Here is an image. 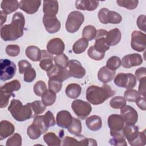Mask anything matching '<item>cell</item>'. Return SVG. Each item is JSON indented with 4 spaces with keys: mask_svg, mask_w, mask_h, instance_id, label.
<instances>
[{
    "mask_svg": "<svg viewBox=\"0 0 146 146\" xmlns=\"http://www.w3.org/2000/svg\"><path fill=\"white\" fill-rule=\"evenodd\" d=\"M25 19L21 12L15 13L11 22L5 25L1 28V36L5 41H14L21 38L23 35Z\"/></svg>",
    "mask_w": 146,
    "mask_h": 146,
    "instance_id": "cell-1",
    "label": "cell"
},
{
    "mask_svg": "<svg viewBox=\"0 0 146 146\" xmlns=\"http://www.w3.org/2000/svg\"><path fill=\"white\" fill-rule=\"evenodd\" d=\"M115 93V91L109 85L104 84L102 87L92 85L89 86L87 89L86 97L91 104L99 105L113 96Z\"/></svg>",
    "mask_w": 146,
    "mask_h": 146,
    "instance_id": "cell-2",
    "label": "cell"
},
{
    "mask_svg": "<svg viewBox=\"0 0 146 146\" xmlns=\"http://www.w3.org/2000/svg\"><path fill=\"white\" fill-rule=\"evenodd\" d=\"M8 111L15 120L24 121L35 116L30 103L23 105L19 100L13 99L8 107Z\"/></svg>",
    "mask_w": 146,
    "mask_h": 146,
    "instance_id": "cell-3",
    "label": "cell"
},
{
    "mask_svg": "<svg viewBox=\"0 0 146 146\" xmlns=\"http://www.w3.org/2000/svg\"><path fill=\"white\" fill-rule=\"evenodd\" d=\"M84 21V15L80 11H71L66 22V29L70 33H75L79 29Z\"/></svg>",
    "mask_w": 146,
    "mask_h": 146,
    "instance_id": "cell-4",
    "label": "cell"
},
{
    "mask_svg": "<svg viewBox=\"0 0 146 146\" xmlns=\"http://www.w3.org/2000/svg\"><path fill=\"white\" fill-rule=\"evenodd\" d=\"M0 70L1 80L6 81L15 75L17 67L13 62L7 59H2L0 61Z\"/></svg>",
    "mask_w": 146,
    "mask_h": 146,
    "instance_id": "cell-5",
    "label": "cell"
},
{
    "mask_svg": "<svg viewBox=\"0 0 146 146\" xmlns=\"http://www.w3.org/2000/svg\"><path fill=\"white\" fill-rule=\"evenodd\" d=\"M71 108L80 119H85L92 111V107L87 102L80 99H76L71 103Z\"/></svg>",
    "mask_w": 146,
    "mask_h": 146,
    "instance_id": "cell-6",
    "label": "cell"
},
{
    "mask_svg": "<svg viewBox=\"0 0 146 146\" xmlns=\"http://www.w3.org/2000/svg\"><path fill=\"white\" fill-rule=\"evenodd\" d=\"M98 18L103 24H118L122 21V17L119 13L114 11H110L104 7L99 11Z\"/></svg>",
    "mask_w": 146,
    "mask_h": 146,
    "instance_id": "cell-7",
    "label": "cell"
},
{
    "mask_svg": "<svg viewBox=\"0 0 146 146\" xmlns=\"http://www.w3.org/2000/svg\"><path fill=\"white\" fill-rule=\"evenodd\" d=\"M114 83L119 87L133 88L136 84V77L131 73H119L114 79Z\"/></svg>",
    "mask_w": 146,
    "mask_h": 146,
    "instance_id": "cell-8",
    "label": "cell"
},
{
    "mask_svg": "<svg viewBox=\"0 0 146 146\" xmlns=\"http://www.w3.org/2000/svg\"><path fill=\"white\" fill-rule=\"evenodd\" d=\"M131 46L133 50L137 52H142L146 47V35L140 31L135 30L131 34Z\"/></svg>",
    "mask_w": 146,
    "mask_h": 146,
    "instance_id": "cell-9",
    "label": "cell"
},
{
    "mask_svg": "<svg viewBox=\"0 0 146 146\" xmlns=\"http://www.w3.org/2000/svg\"><path fill=\"white\" fill-rule=\"evenodd\" d=\"M120 109V115L126 125H135L137 123L138 113L134 108L125 105Z\"/></svg>",
    "mask_w": 146,
    "mask_h": 146,
    "instance_id": "cell-10",
    "label": "cell"
},
{
    "mask_svg": "<svg viewBox=\"0 0 146 146\" xmlns=\"http://www.w3.org/2000/svg\"><path fill=\"white\" fill-rule=\"evenodd\" d=\"M47 76L50 79L56 80L62 82L71 77L70 72L67 68L60 67L55 64L47 71Z\"/></svg>",
    "mask_w": 146,
    "mask_h": 146,
    "instance_id": "cell-11",
    "label": "cell"
},
{
    "mask_svg": "<svg viewBox=\"0 0 146 146\" xmlns=\"http://www.w3.org/2000/svg\"><path fill=\"white\" fill-rule=\"evenodd\" d=\"M43 23L45 29L50 34H54L58 32L61 27L60 21L54 15H44L43 17Z\"/></svg>",
    "mask_w": 146,
    "mask_h": 146,
    "instance_id": "cell-12",
    "label": "cell"
},
{
    "mask_svg": "<svg viewBox=\"0 0 146 146\" xmlns=\"http://www.w3.org/2000/svg\"><path fill=\"white\" fill-rule=\"evenodd\" d=\"M107 31L104 29H99L97 31L95 36V42L94 47L99 51L105 53V52L110 49L109 46L106 40Z\"/></svg>",
    "mask_w": 146,
    "mask_h": 146,
    "instance_id": "cell-13",
    "label": "cell"
},
{
    "mask_svg": "<svg viewBox=\"0 0 146 146\" xmlns=\"http://www.w3.org/2000/svg\"><path fill=\"white\" fill-rule=\"evenodd\" d=\"M67 68L71 75L75 78L81 79L86 75V70L82 66L81 63L75 59L70 60L68 62Z\"/></svg>",
    "mask_w": 146,
    "mask_h": 146,
    "instance_id": "cell-14",
    "label": "cell"
},
{
    "mask_svg": "<svg viewBox=\"0 0 146 146\" xmlns=\"http://www.w3.org/2000/svg\"><path fill=\"white\" fill-rule=\"evenodd\" d=\"M65 48V45L63 41L59 38H53L48 41L47 44V51L51 54L60 55L63 53Z\"/></svg>",
    "mask_w": 146,
    "mask_h": 146,
    "instance_id": "cell-15",
    "label": "cell"
},
{
    "mask_svg": "<svg viewBox=\"0 0 146 146\" xmlns=\"http://www.w3.org/2000/svg\"><path fill=\"white\" fill-rule=\"evenodd\" d=\"M62 145H97L96 141L91 138H85L78 140L75 137L66 136L63 140Z\"/></svg>",
    "mask_w": 146,
    "mask_h": 146,
    "instance_id": "cell-16",
    "label": "cell"
},
{
    "mask_svg": "<svg viewBox=\"0 0 146 146\" xmlns=\"http://www.w3.org/2000/svg\"><path fill=\"white\" fill-rule=\"evenodd\" d=\"M121 64L123 67L129 68L132 67L137 66L143 63V58L141 55L133 53L125 55L123 58Z\"/></svg>",
    "mask_w": 146,
    "mask_h": 146,
    "instance_id": "cell-17",
    "label": "cell"
},
{
    "mask_svg": "<svg viewBox=\"0 0 146 146\" xmlns=\"http://www.w3.org/2000/svg\"><path fill=\"white\" fill-rule=\"evenodd\" d=\"M40 4L39 0H22L19 2V8L27 14H33L38 10Z\"/></svg>",
    "mask_w": 146,
    "mask_h": 146,
    "instance_id": "cell-18",
    "label": "cell"
},
{
    "mask_svg": "<svg viewBox=\"0 0 146 146\" xmlns=\"http://www.w3.org/2000/svg\"><path fill=\"white\" fill-rule=\"evenodd\" d=\"M72 119L70 112L66 110L60 111L56 115V124L60 127L68 128L72 121Z\"/></svg>",
    "mask_w": 146,
    "mask_h": 146,
    "instance_id": "cell-19",
    "label": "cell"
},
{
    "mask_svg": "<svg viewBox=\"0 0 146 146\" xmlns=\"http://www.w3.org/2000/svg\"><path fill=\"white\" fill-rule=\"evenodd\" d=\"M108 125L110 130L115 131H122L124 127V121L121 115L112 114L108 117Z\"/></svg>",
    "mask_w": 146,
    "mask_h": 146,
    "instance_id": "cell-20",
    "label": "cell"
},
{
    "mask_svg": "<svg viewBox=\"0 0 146 146\" xmlns=\"http://www.w3.org/2000/svg\"><path fill=\"white\" fill-rule=\"evenodd\" d=\"M122 132L130 145L137 139L140 132L138 127L135 125H126L123 127Z\"/></svg>",
    "mask_w": 146,
    "mask_h": 146,
    "instance_id": "cell-21",
    "label": "cell"
},
{
    "mask_svg": "<svg viewBox=\"0 0 146 146\" xmlns=\"http://www.w3.org/2000/svg\"><path fill=\"white\" fill-rule=\"evenodd\" d=\"M42 51V56L40 60L39 66L44 71H48L54 66V57L52 54L45 50Z\"/></svg>",
    "mask_w": 146,
    "mask_h": 146,
    "instance_id": "cell-22",
    "label": "cell"
},
{
    "mask_svg": "<svg viewBox=\"0 0 146 146\" xmlns=\"http://www.w3.org/2000/svg\"><path fill=\"white\" fill-rule=\"evenodd\" d=\"M115 73V71H112L106 66H103L99 69L98 72V78L101 82L107 83L114 78Z\"/></svg>",
    "mask_w": 146,
    "mask_h": 146,
    "instance_id": "cell-23",
    "label": "cell"
},
{
    "mask_svg": "<svg viewBox=\"0 0 146 146\" xmlns=\"http://www.w3.org/2000/svg\"><path fill=\"white\" fill-rule=\"evenodd\" d=\"M15 131L14 125L7 120H2L0 123V140H2L11 134Z\"/></svg>",
    "mask_w": 146,
    "mask_h": 146,
    "instance_id": "cell-24",
    "label": "cell"
},
{
    "mask_svg": "<svg viewBox=\"0 0 146 146\" xmlns=\"http://www.w3.org/2000/svg\"><path fill=\"white\" fill-rule=\"evenodd\" d=\"M99 2L90 0H77L75 1V7L81 10L94 11L98 6Z\"/></svg>",
    "mask_w": 146,
    "mask_h": 146,
    "instance_id": "cell-25",
    "label": "cell"
},
{
    "mask_svg": "<svg viewBox=\"0 0 146 146\" xmlns=\"http://www.w3.org/2000/svg\"><path fill=\"white\" fill-rule=\"evenodd\" d=\"M121 37V34L119 29L117 28L112 29L107 32L106 37V42L109 46H115L120 42Z\"/></svg>",
    "mask_w": 146,
    "mask_h": 146,
    "instance_id": "cell-26",
    "label": "cell"
},
{
    "mask_svg": "<svg viewBox=\"0 0 146 146\" xmlns=\"http://www.w3.org/2000/svg\"><path fill=\"white\" fill-rule=\"evenodd\" d=\"M58 2L57 1H44L43 11L44 15L56 16L58 12Z\"/></svg>",
    "mask_w": 146,
    "mask_h": 146,
    "instance_id": "cell-27",
    "label": "cell"
},
{
    "mask_svg": "<svg viewBox=\"0 0 146 146\" xmlns=\"http://www.w3.org/2000/svg\"><path fill=\"white\" fill-rule=\"evenodd\" d=\"M110 134L112 136V138L109 141L110 144L117 146H126L127 145L122 131H115L110 130Z\"/></svg>",
    "mask_w": 146,
    "mask_h": 146,
    "instance_id": "cell-28",
    "label": "cell"
},
{
    "mask_svg": "<svg viewBox=\"0 0 146 146\" xmlns=\"http://www.w3.org/2000/svg\"><path fill=\"white\" fill-rule=\"evenodd\" d=\"M86 124L88 128L92 131L99 130L102 127V120L100 116L92 115L86 120Z\"/></svg>",
    "mask_w": 146,
    "mask_h": 146,
    "instance_id": "cell-29",
    "label": "cell"
},
{
    "mask_svg": "<svg viewBox=\"0 0 146 146\" xmlns=\"http://www.w3.org/2000/svg\"><path fill=\"white\" fill-rule=\"evenodd\" d=\"M26 56L34 62L40 61L42 56V51L35 46H29L26 49Z\"/></svg>",
    "mask_w": 146,
    "mask_h": 146,
    "instance_id": "cell-30",
    "label": "cell"
},
{
    "mask_svg": "<svg viewBox=\"0 0 146 146\" xmlns=\"http://www.w3.org/2000/svg\"><path fill=\"white\" fill-rule=\"evenodd\" d=\"M19 7V3L16 0L14 1H2L1 7L2 10L7 15L16 11Z\"/></svg>",
    "mask_w": 146,
    "mask_h": 146,
    "instance_id": "cell-31",
    "label": "cell"
},
{
    "mask_svg": "<svg viewBox=\"0 0 146 146\" xmlns=\"http://www.w3.org/2000/svg\"><path fill=\"white\" fill-rule=\"evenodd\" d=\"M82 87L76 83H71L68 84L65 90L66 95L71 99H76L81 94Z\"/></svg>",
    "mask_w": 146,
    "mask_h": 146,
    "instance_id": "cell-32",
    "label": "cell"
},
{
    "mask_svg": "<svg viewBox=\"0 0 146 146\" xmlns=\"http://www.w3.org/2000/svg\"><path fill=\"white\" fill-rule=\"evenodd\" d=\"M21 85L19 80H13L1 86V91L9 94H13L14 91H18L21 88Z\"/></svg>",
    "mask_w": 146,
    "mask_h": 146,
    "instance_id": "cell-33",
    "label": "cell"
},
{
    "mask_svg": "<svg viewBox=\"0 0 146 146\" xmlns=\"http://www.w3.org/2000/svg\"><path fill=\"white\" fill-rule=\"evenodd\" d=\"M88 46V41L84 38H80L72 46V51L76 54L84 52Z\"/></svg>",
    "mask_w": 146,
    "mask_h": 146,
    "instance_id": "cell-34",
    "label": "cell"
},
{
    "mask_svg": "<svg viewBox=\"0 0 146 146\" xmlns=\"http://www.w3.org/2000/svg\"><path fill=\"white\" fill-rule=\"evenodd\" d=\"M82 123L79 119L73 117L72 121L70 125V127L67 128L68 131L76 136H81V132H82Z\"/></svg>",
    "mask_w": 146,
    "mask_h": 146,
    "instance_id": "cell-35",
    "label": "cell"
},
{
    "mask_svg": "<svg viewBox=\"0 0 146 146\" xmlns=\"http://www.w3.org/2000/svg\"><path fill=\"white\" fill-rule=\"evenodd\" d=\"M44 142L48 146L61 145V139L53 132H48L43 136Z\"/></svg>",
    "mask_w": 146,
    "mask_h": 146,
    "instance_id": "cell-36",
    "label": "cell"
},
{
    "mask_svg": "<svg viewBox=\"0 0 146 146\" xmlns=\"http://www.w3.org/2000/svg\"><path fill=\"white\" fill-rule=\"evenodd\" d=\"M56 98V93L50 90H47L42 96V102L46 106L52 105L55 103Z\"/></svg>",
    "mask_w": 146,
    "mask_h": 146,
    "instance_id": "cell-37",
    "label": "cell"
},
{
    "mask_svg": "<svg viewBox=\"0 0 146 146\" xmlns=\"http://www.w3.org/2000/svg\"><path fill=\"white\" fill-rule=\"evenodd\" d=\"M97 30L96 28L92 25H87L85 26L82 31V36L86 40H91L95 38Z\"/></svg>",
    "mask_w": 146,
    "mask_h": 146,
    "instance_id": "cell-38",
    "label": "cell"
},
{
    "mask_svg": "<svg viewBox=\"0 0 146 146\" xmlns=\"http://www.w3.org/2000/svg\"><path fill=\"white\" fill-rule=\"evenodd\" d=\"M121 62L120 59L116 56H112L110 58L106 63V67L112 71H115L120 67Z\"/></svg>",
    "mask_w": 146,
    "mask_h": 146,
    "instance_id": "cell-39",
    "label": "cell"
},
{
    "mask_svg": "<svg viewBox=\"0 0 146 146\" xmlns=\"http://www.w3.org/2000/svg\"><path fill=\"white\" fill-rule=\"evenodd\" d=\"M27 134L31 139L35 140L40 137L42 133L40 129L33 123L28 127L27 129Z\"/></svg>",
    "mask_w": 146,
    "mask_h": 146,
    "instance_id": "cell-40",
    "label": "cell"
},
{
    "mask_svg": "<svg viewBox=\"0 0 146 146\" xmlns=\"http://www.w3.org/2000/svg\"><path fill=\"white\" fill-rule=\"evenodd\" d=\"M30 105L35 116L36 115L42 113L46 109V106L40 100H36L30 103Z\"/></svg>",
    "mask_w": 146,
    "mask_h": 146,
    "instance_id": "cell-41",
    "label": "cell"
},
{
    "mask_svg": "<svg viewBox=\"0 0 146 146\" xmlns=\"http://www.w3.org/2000/svg\"><path fill=\"white\" fill-rule=\"evenodd\" d=\"M116 3L118 6L128 10H134L137 6L139 1L137 0H117Z\"/></svg>",
    "mask_w": 146,
    "mask_h": 146,
    "instance_id": "cell-42",
    "label": "cell"
},
{
    "mask_svg": "<svg viewBox=\"0 0 146 146\" xmlns=\"http://www.w3.org/2000/svg\"><path fill=\"white\" fill-rule=\"evenodd\" d=\"M110 104L114 109H120L126 105V100L122 96H115L111 100Z\"/></svg>",
    "mask_w": 146,
    "mask_h": 146,
    "instance_id": "cell-43",
    "label": "cell"
},
{
    "mask_svg": "<svg viewBox=\"0 0 146 146\" xmlns=\"http://www.w3.org/2000/svg\"><path fill=\"white\" fill-rule=\"evenodd\" d=\"M87 54L90 58L95 60H100L104 58L105 55V53L99 51L94 47V46L88 48Z\"/></svg>",
    "mask_w": 146,
    "mask_h": 146,
    "instance_id": "cell-44",
    "label": "cell"
},
{
    "mask_svg": "<svg viewBox=\"0 0 146 146\" xmlns=\"http://www.w3.org/2000/svg\"><path fill=\"white\" fill-rule=\"evenodd\" d=\"M54 61L55 65L63 68H67L68 58L66 54L62 53V54L56 55L54 58Z\"/></svg>",
    "mask_w": 146,
    "mask_h": 146,
    "instance_id": "cell-45",
    "label": "cell"
},
{
    "mask_svg": "<svg viewBox=\"0 0 146 146\" xmlns=\"http://www.w3.org/2000/svg\"><path fill=\"white\" fill-rule=\"evenodd\" d=\"M47 90L46 84L43 80L38 81L34 86V92L38 96H42Z\"/></svg>",
    "mask_w": 146,
    "mask_h": 146,
    "instance_id": "cell-46",
    "label": "cell"
},
{
    "mask_svg": "<svg viewBox=\"0 0 146 146\" xmlns=\"http://www.w3.org/2000/svg\"><path fill=\"white\" fill-rule=\"evenodd\" d=\"M140 96L138 91L133 88L127 89L124 92V98L129 102H135L136 100Z\"/></svg>",
    "mask_w": 146,
    "mask_h": 146,
    "instance_id": "cell-47",
    "label": "cell"
},
{
    "mask_svg": "<svg viewBox=\"0 0 146 146\" xmlns=\"http://www.w3.org/2000/svg\"><path fill=\"white\" fill-rule=\"evenodd\" d=\"M33 124L36 125L40 130L42 134L44 133L48 130V127L46 126L44 122L43 116V115H38L36 116L33 120Z\"/></svg>",
    "mask_w": 146,
    "mask_h": 146,
    "instance_id": "cell-48",
    "label": "cell"
},
{
    "mask_svg": "<svg viewBox=\"0 0 146 146\" xmlns=\"http://www.w3.org/2000/svg\"><path fill=\"white\" fill-rule=\"evenodd\" d=\"M6 145L7 146H21L22 145L21 136L17 133H14L7 139Z\"/></svg>",
    "mask_w": 146,
    "mask_h": 146,
    "instance_id": "cell-49",
    "label": "cell"
},
{
    "mask_svg": "<svg viewBox=\"0 0 146 146\" xmlns=\"http://www.w3.org/2000/svg\"><path fill=\"white\" fill-rule=\"evenodd\" d=\"M5 51L10 56H17L20 53V47L17 44H9L6 46Z\"/></svg>",
    "mask_w": 146,
    "mask_h": 146,
    "instance_id": "cell-50",
    "label": "cell"
},
{
    "mask_svg": "<svg viewBox=\"0 0 146 146\" xmlns=\"http://www.w3.org/2000/svg\"><path fill=\"white\" fill-rule=\"evenodd\" d=\"M48 85L49 90L54 91L56 94L61 90L62 87V82L56 80L49 79L48 81Z\"/></svg>",
    "mask_w": 146,
    "mask_h": 146,
    "instance_id": "cell-51",
    "label": "cell"
},
{
    "mask_svg": "<svg viewBox=\"0 0 146 146\" xmlns=\"http://www.w3.org/2000/svg\"><path fill=\"white\" fill-rule=\"evenodd\" d=\"M43 116L44 122L48 128H49L50 127H52L55 125L56 122L55 120V117L54 116L53 113L51 111H47L46 113Z\"/></svg>",
    "mask_w": 146,
    "mask_h": 146,
    "instance_id": "cell-52",
    "label": "cell"
},
{
    "mask_svg": "<svg viewBox=\"0 0 146 146\" xmlns=\"http://www.w3.org/2000/svg\"><path fill=\"white\" fill-rule=\"evenodd\" d=\"M146 144V135L145 130L139 132V135L137 139L131 144L132 146H143Z\"/></svg>",
    "mask_w": 146,
    "mask_h": 146,
    "instance_id": "cell-53",
    "label": "cell"
},
{
    "mask_svg": "<svg viewBox=\"0 0 146 146\" xmlns=\"http://www.w3.org/2000/svg\"><path fill=\"white\" fill-rule=\"evenodd\" d=\"M35 77H36L35 70L33 67H31L29 68L24 73L23 80L26 82L31 83L35 79Z\"/></svg>",
    "mask_w": 146,
    "mask_h": 146,
    "instance_id": "cell-54",
    "label": "cell"
},
{
    "mask_svg": "<svg viewBox=\"0 0 146 146\" xmlns=\"http://www.w3.org/2000/svg\"><path fill=\"white\" fill-rule=\"evenodd\" d=\"M0 96H1V105L0 107L4 108L6 107L9 104V100L11 96L14 97V94H9L6 93L2 91H0Z\"/></svg>",
    "mask_w": 146,
    "mask_h": 146,
    "instance_id": "cell-55",
    "label": "cell"
},
{
    "mask_svg": "<svg viewBox=\"0 0 146 146\" xmlns=\"http://www.w3.org/2000/svg\"><path fill=\"white\" fill-rule=\"evenodd\" d=\"M19 72L21 74H24L29 68L31 67V64L26 60H21L18 62Z\"/></svg>",
    "mask_w": 146,
    "mask_h": 146,
    "instance_id": "cell-56",
    "label": "cell"
},
{
    "mask_svg": "<svg viewBox=\"0 0 146 146\" xmlns=\"http://www.w3.org/2000/svg\"><path fill=\"white\" fill-rule=\"evenodd\" d=\"M145 15H140L137 19V25L139 29L144 32H145Z\"/></svg>",
    "mask_w": 146,
    "mask_h": 146,
    "instance_id": "cell-57",
    "label": "cell"
},
{
    "mask_svg": "<svg viewBox=\"0 0 146 146\" xmlns=\"http://www.w3.org/2000/svg\"><path fill=\"white\" fill-rule=\"evenodd\" d=\"M135 76L136 79H137V80L139 81H140L143 78H146L145 68L143 67L137 69L135 71Z\"/></svg>",
    "mask_w": 146,
    "mask_h": 146,
    "instance_id": "cell-58",
    "label": "cell"
},
{
    "mask_svg": "<svg viewBox=\"0 0 146 146\" xmlns=\"http://www.w3.org/2000/svg\"><path fill=\"white\" fill-rule=\"evenodd\" d=\"M140 84L139 86V91L140 95H143V97L145 96V82L146 78L141 79L140 81Z\"/></svg>",
    "mask_w": 146,
    "mask_h": 146,
    "instance_id": "cell-59",
    "label": "cell"
},
{
    "mask_svg": "<svg viewBox=\"0 0 146 146\" xmlns=\"http://www.w3.org/2000/svg\"><path fill=\"white\" fill-rule=\"evenodd\" d=\"M136 104L137 106L142 110L145 111L146 110V107H145V98L143 97H140L139 96L135 101Z\"/></svg>",
    "mask_w": 146,
    "mask_h": 146,
    "instance_id": "cell-60",
    "label": "cell"
},
{
    "mask_svg": "<svg viewBox=\"0 0 146 146\" xmlns=\"http://www.w3.org/2000/svg\"><path fill=\"white\" fill-rule=\"evenodd\" d=\"M0 15H1V26L2 27L3 24L6 21L7 14L6 13H5L2 10H1V11H0Z\"/></svg>",
    "mask_w": 146,
    "mask_h": 146,
    "instance_id": "cell-61",
    "label": "cell"
}]
</instances>
